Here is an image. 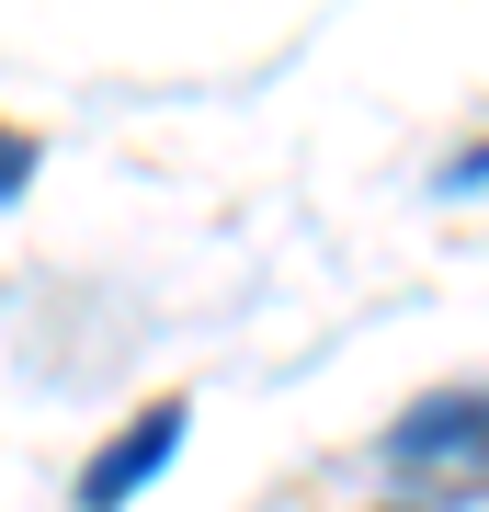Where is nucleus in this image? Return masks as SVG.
<instances>
[{
    "mask_svg": "<svg viewBox=\"0 0 489 512\" xmlns=\"http://www.w3.org/2000/svg\"><path fill=\"white\" fill-rule=\"evenodd\" d=\"M387 490L399 501H455L489 478V387H433V399H410L399 421H387L376 444Z\"/></svg>",
    "mask_w": 489,
    "mask_h": 512,
    "instance_id": "nucleus-1",
    "label": "nucleus"
},
{
    "mask_svg": "<svg viewBox=\"0 0 489 512\" xmlns=\"http://www.w3.org/2000/svg\"><path fill=\"white\" fill-rule=\"evenodd\" d=\"M182 421H194V410H182V399H148V410L126 421V433H114L103 456L80 467V512H126V501L148 490V478H160V456H171V444H182Z\"/></svg>",
    "mask_w": 489,
    "mask_h": 512,
    "instance_id": "nucleus-2",
    "label": "nucleus"
},
{
    "mask_svg": "<svg viewBox=\"0 0 489 512\" xmlns=\"http://www.w3.org/2000/svg\"><path fill=\"white\" fill-rule=\"evenodd\" d=\"M35 160H46V148H35V126H12V114H0V205L35 183Z\"/></svg>",
    "mask_w": 489,
    "mask_h": 512,
    "instance_id": "nucleus-3",
    "label": "nucleus"
}]
</instances>
